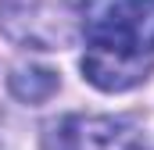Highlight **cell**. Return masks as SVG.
<instances>
[{
  "label": "cell",
  "mask_w": 154,
  "mask_h": 150,
  "mask_svg": "<svg viewBox=\"0 0 154 150\" xmlns=\"http://www.w3.org/2000/svg\"><path fill=\"white\" fill-rule=\"evenodd\" d=\"M82 39V75L97 89L140 86L154 72V0H108Z\"/></svg>",
  "instance_id": "cell-1"
},
{
  "label": "cell",
  "mask_w": 154,
  "mask_h": 150,
  "mask_svg": "<svg viewBox=\"0 0 154 150\" xmlns=\"http://www.w3.org/2000/svg\"><path fill=\"white\" fill-rule=\"evenodd\" d=\"M104 4L108 0H4L0 29L32 50H65L86 36Z\"/></svg>",
  "instance_id": "cell-2"
},
{
  "label": "cell",
  "mask_w": 154,
  "mask_h": 150,
  "mask_svg": "<svg viewBox=\"0 0 154 150\" xmlns=\"http://www.w3.org/2000/svg\"><path fill=\"white\" fill-rule=\"evenodd\" d=\"M47 150H147L140 132L125 118H97V114H68L54 122L43 136Z\"/></svg>",
  "instance_id": "cell-3"
},
{
  "label": "cell",
  "mask_w": 154,
  "mask_h": 150,
  "mask_svg": "<svg viewBox=\"0 0 154 150\" xmlns=\"http://www.w3.org/2000/svg\"><path fill=\"white\" fill-rule=\"evenodd\" d=\"M57 89V75L50 68H18L11 75V93L18 100H47Z\"/></svg>",
  "instance_id": "cell-4"
}]
</instances>
